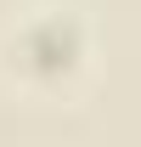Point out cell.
Returning <instances> with one entry per match:
<instances>
[{
    "label": "cell",
    "mask_w": 141,
    "mask_h": 147,
    "mask_svg": "<svg viewBox=\"0 0 141 147\" xmlns=\"http://www.w3.org/2000/svg\"><path fill=\"white\" fill-rule=\"evenodd\" d=\"M17 57H23V68L45 74V79H62V74L79 68V28L68 17H40L17 40Z\"/></svg>",
    "instance_id": "6da1fadb"
}]
</instances>
